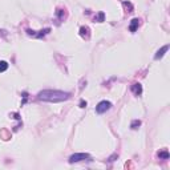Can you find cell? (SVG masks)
<instances>
[{
  "mask_svg": "<svg viewBox=\"0 0 170 170\" xmlns=\"http://www.w3.org/2000/svg\"><path fill=\"white\" fill-rule=\"evenodd\" d=\"M70 97L68 92H61V90H52L47 89L39 93L37 98L41 101H47V103H61V101H67Z\"/></svg>",
  "mask_w": 170,
  "mask_h": 170,
  "instance_id": "obj_1",
  "label": "cell"
},
{
  "mask_svg": "<svg viewBox=\"0 0 170 170\" xmlns=\"http://www.w3.org/2000/svg\"><path fill=\"white\" fill-rule=\"evenodd\" d=\"M90 161V155L88 153H76V154L70 155L69 158V163H76V162H81V161Z\"/></svg>",
  "mask_w": 170,
  "mask_h": 170,
  "instance_id": "obj_2",
  "label": "cell"
},
{
  "mask_svg": "<svg viewBox=\"0 0 170 170\" xmlns=\"http://www.w3.org/2000/svg\"><path fill=\"white\" fill-rule=\"evenodd\" d=\"M110 108H112V104H110L109 101H101V103H98L97 106H96V112H97L98 114H103L106 110H109Z\"/></svg>",
  "mask_w": 170,
  "mask_h": 170,
  "instance_id": "obj_3",
  "label": "cell"
},
{
  "mask_svg": "<svg viewBox=\"0 0 170 170\" xmlns=\"http://www.w3.org/2000/svg\"><path fill=\"white\" fill-rule=\"evenodd\" d=\"M49 28H45L42 31H39V33H36V31H32V29H27V33L29 36H33V37H37V39H41L42 36H45L47 33H49Z\"/></svg>",
  "mask_w": 170,
  "mask_h": 170,
  "instance_id": "obj_4",
  "label": "cell"
},
{
  "mask_svg": "<svg viewBox=\"0 0 170 170\" xmlns=\"http://www.w3.org/2000/svg\"><path fill=\"white\" fill-rule=\"evenodd\" d=\"M138 25H140V19H133V20L130 21L129 31H130V32H136L137 28H138Z\"/></svg>",
  "mask_w": 170,
  "mask_h": 170,
  "instance_id": "obj_5",
  "label": "cell"
},
{
  "mask_svg": "<svg viewBox=\"0 0 170 170\" xmlns=\"http://www.w3.org/2000/svg\"><path fill=\"white\" fill-rule=\"evenodd\" d=\"M80 36L83 39H89V36H90V31H89V28L88 27H81L80 28Z\"/></svg>",
  "mask_w": 170,
  "mask_h": 170,
  "instance_id": "obj_6",
  "label": "cell"
},
{
  "mask_svg": "<svg viewBox=\"0 0 170 170\" xmlns=\"http://www.w3.org/2000/svg\"><path fill=\"white\" fill-rule=\"evenodd\" d=\"M132 92L134 93L136 96H140L142 93V85L141 84H133L132 85Z\"/></svg>",
  "mask_w": 170,
  "mask_h": 170,
  "instance_id": "obj_7",
  "label": "cell"
},
{
  "mask_svg": "<svg viewBox=\"0 0 170 170\" xmlns=\"http://www.w3.org/2000/svg\"><path fill=\"white\" fill-rule=\"evenodd\" d=\"M168 49H169V45H165V47H162L157 53H155L154 59H155V60H158V59L163 57V55H165V52H168Z\"/></svg>",
  "mask_w": 170,
  "mask_h": 170,
  "instance_id": "obj_8",
  "label": "cell"
},
{
  "mask_svg": "<svg viewBox=\"0 0 170 170\" xmlns=\"http://www.w3.org/2000/svg\"><path fill=\"white\" fill-rule=\"evenodd\" d=\"M158 157H160V160H169V152L168 150H162V152L158 153Z\"/></svg>",
  "mask_w": 170,
  "mask_h": 170,
  "instance_id": "obj_9",
  "label": "cell"
},
{
  "mask_svg": "<svg viewBox=\"0 0 170 170\" xmlns=\"http://www.w3.org/2000/svg\"><path fill=\"white\" fill-rule=\"evenodd\" d=\"M8 69V63L7 61H0V72H5Z\"/></svg>",
  "mask_w": 170,
  "mask_h": 170,
  "instance_id": "obj_10",
  "label": "cell"
},
{
  "mask_svg": "<svg viewBox=\"0 0 170 170\" xmlns=\"http://www.w3.org/2000/svg\"><path fill=\"white\" fill-rule=\"evenodd\" d=\"M56 15L60 18V20H63V19L65 18V10H57L56 11Z\"/></svg>",
  "mask_w": 170,
  "mask_h": 170,
  "instance_id": "obj_11",
  "label": "cell"
},
{
  "mask_svg": "<svg viewBox=\"0 0 170 170\" xmlns=\"http://www.w3.org/2000/svg\"><path fill=\"white\" fill-rule=\"evenodd\" d=\"M122 4H124V7H125L126 10H129L128 12H132V11H133V5H132V3H129V1H124Z\"/></svg>",
  "mask_w": 170,
  "mask_h": 170,
  "instance_id": "obj_12",
  "label": "cell"
},
{
  "mask_svg": "<svg viewBox=\"0 0 170 170\" xmlns=\"http://www.w3.org/2000/svg\"><path fill=\"white\" fill-rule=\"evenodd\" d=\"M141 125V121L140 120H134L132 122V125H130V128H132V129H137V126H140Z\"/></svg>",
  "mask_w": 170,
  "mask_h": 170,
  "instance_id": "obj_13",
  "label": "cell"
},
{
  "mask_svg": "<svg viewBox=\"0 0 170 170\" xmlns=\"http://www.w3.org/2000/svg\"><path fill=\"white\" fill-rule=\"evenodd\" d=\"M104 18H105V13H104V12H100V13H98V15H97V18H96V21H104Z\"/></svg>",
  "mask_w": 170,
  "mask_h": 170,
  "instance_id": "obj_14",
  "label": "cell"
},
{
  "mask_svg": "<svg viewBox=\"0 0 170 170\" xmlns=\"http://www.w3.org/2000/svg\"><path fill=\"white\" fill-rule=\"evenodd\" d=\"M80 106H81V108H85V106H86V103H85V101H81V103H80Z\"/></svg>",
  "mask_w": 170,
  "mask_h": 170,
  "instance_id": "obj_15",
  "label": "cell"
}]
</instances>
